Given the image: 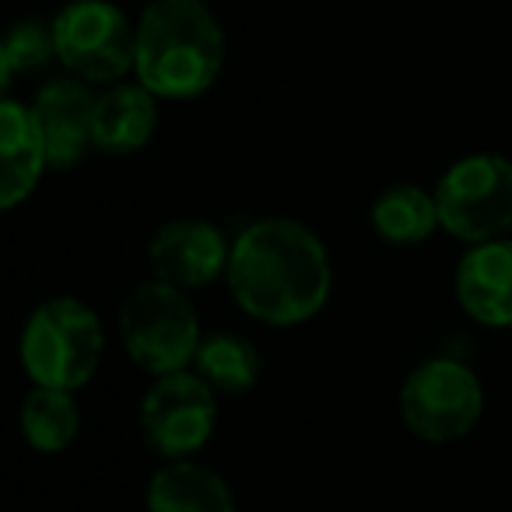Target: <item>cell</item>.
Segmentation results:
<instances>
[{"label":"cell","mask_w":512,"mask_h":512,"mask_svg":"<svg viewBox=\"0 0 512 512\" xmlns=\"http://www.w3.org/2000/svg\"><path fill=\"white\" fill-rule=\"evenodd\" d=\"M456 302L481 327H512V239L470 246L456 264Z\"/></svg>","instance_id":"8fae6325"},{"label":"cell","mask_w":512,"mask_h":512,"mask_svg":"<svg viewBox=\"0 0 512 512\" xmlns=\"http://www.w3.org/2000/svg\"><path fill=\"white\" fill-rule=\"evenodd\" d=\"M106 351V330L88 302L57 295L32 309L22 327L18 358L36 386L81 390L99 372Z\"/></svg>","instance_id":"3957f363"},{"label":"cell","mask_w":512,"mask_h":512,"mask_svg":"<svg viewBox=\"0 0 512 512\" xmlns=\"http://www.w3.org/2000/svg\"><path fill=\"white\" fill-rule=\"evenodd\" d=\"M225 281L246 316L299 327L330 302L334 267L323 239L299 218H260L232 239Z\"/></svg>","instance_id":"6da1fadb"},{"label":"cell","mask_w":512,"mask_h":512,"mask_svg":"<svg viewBox=\"0 0 512 512\" xmlns=\"http://www.w3.org/2000/svg\"><path fill=\"white\" fill-rule=\"evenodd\" d=\"M369 221L376 235L390 246H418L439 225V204L435 193L421 190L414 183H397L376 197L369 211Z\"/></svg>","instance_id":"9a60e30c"},{"label":"cell","mask_w":512,"mask_h":512,"mask_svg":"<svg viewBox=\"0 0 512 512\" xmlns=\"http://www.w3.org/2000/svg\"><path fill=\"white\" fill-rule=\"evenodd\" d=\"M439 225L460 242L481 246L512 228V162L495 151L463 155L435 186Z\"/></svg>","instance_id":"5b68a950"},{"label":"cell","mask_w":512,"mask_h":512,"mask_svg":"<svg viewBox=\"0 0 512 512\" xmlns=\"http://www.w3.org/2000/svg\"><path fill=\"white\" fill-rule=\"evenodd\" d=\"M141 435L165 460H190L211 442L218 425V393L193 369L158 376L141 400Z\"/></svg>","instance_id":"ba28073f"},{"label":"cell","mask_w":512,"mask_h":512,"mask_svg":"<svg viewBox=\"0 0 512 512\" xmlns=\"http://www.w3.org/2000/svg\"><path fill=\"white\" fill-rule=\"evenodd\" d=\"M95 99L99 92L71 74L39 88L32 116L43 134L50 169H74L88 148H95Z\"/></svg>","instance_id":"30bf717a"},{"label":"cell","mask_w":512,"mask_h":512,"mask_svg":"<svg viewBox=\"0 0 512 512\" xmlns=\"http://www.w3.org/2000/svg\"><path fill=\"white\" fill-rule=\"evenodd\" d=\"M57 57V43H53V25L36 22V18H25L4 39V50H0V78L4 88L18 78V74H32L39 67H46Z\"/></svg>","instance_id":"ac0fdd59"},{"label":"cell","mask_w":512,"mask_h":512,"mask_svg":"<svg viewBox=\"0 0 512 512\" xmlns=\"http://www.w3.org/2000/svg\"><path fill=\"white\" fill-rule=\"evenodd\" d=\"M148 512H235V495L218 470L197 460H169L148 484Z\"/></svg>","instance_id":"5bb4252c"},{"label":"cell","mask_w":512,"mask_h":512,"mask_svg":"<svg viewBox=\"0 0 512 512\" xmlns=\"http://www.w3.org/2000/svg\"><path fill=\"white\" fill-rule=\"evenodd\" d=\"M225 67V32L204 0H148L134 78L158 99H197Z\"/></svg>","instance_id":"7a4b0ae2"},{"label":"cell","mask_w":512,"mask_h":512,"mask_svg":"<svg viewBox=\"0 0 512 512\" xmlns=\"http://www.w3.org/2000/svg\"><path fill=\"white\" fill-rule=\"evenodd\" d=\"M120 341L130 362L155 379L193 369L204 334L190 292L158 278L134 285L120 306Z\"/></svg>","instance_id":"277c9868"},{"label":"cell","mask_w":512,"mask_h":512,"mask_svg":"<svg viewBox=\"0 0 512 512\" xmlns=\"http://www.w3.org/2000/svg\"><path fill=\"white\" fill-rule=\"evenodd\" d=\"M148 260L158 281L193 292L228 274L232 239H225V232L204 218H176L151 235Z\"/></svg>","instance_id":"9c48e42d"},{"label":"cell","mask_w":512,"mask_h":512,"mask_svg":"<svg viewBox=\"0 0 512 512\" xmlns=\"http://www.w3.org/2000/svg\"><path fill=\"white\" fill-rule=\"evenodd\" d=\"M158 95H151L141 81L109 85L95 99V148L106 155L141 151L155 137Z\"/></svg>","instance_id":"4fadbf2b"},{"label":"cell","mask_w":512,"mask_h":512,"mask_svg":"<svg viewBox=\"0 0 512 512\" xmlns=\"http://www.w3.org/2000/svg\"><path fill=\"white\" fill-rule=\"evenodd\" d=\"M193 372L218 397H239L260 383V351L246 337L232 334V330H218V334H207L200 341Z\"/></svg>","instance_id":"2e32d148"},{"label":"cell","mask_w":512,"mask_h":512,"mask_svg":"<svg viewBox=\"0 0 512 512\" xmlns=\"http://www.w3.org/2000/svg\"><path fill=\"white\" fill-rule=\"evenodd\" d=\"M484 414V386L456 358H428L400 386V418L421 442L446 446L474 432Z\"/></svg>","instance_id":"52a82bcc"},{"label":"cell","mask_w":512,"mask_h":512,"mask_svg":"<svg viewBox=\"0 0 512 512\" xmlns=\"http://www.w3.org/2000/svg\"><path fill=\"white\" fill-rule=\"evenodd\" d=\"M57 60L85 85H120L134 74L137 22L109 0H71L53 18Z\"/></svg>","instance_id":"8992f818"},{"label":"cell","mask_w":512,"mask_h":512,"mask_svg":"<svg viewBox=\"0 0 512 512\" xmlns=\"http://www.w3.org/2000/svg\"><path fill=\"white\" fill-rule=\"evenodd\" d=\"M18 428H22L25 442L39 453H64L81 432V407L71 390L36 386L22 400Z\"/></svg>","instance_id":"e0dca14e"},{"label":"cell","mask_w":512,"mask_h":512,"mask_svg":"<svg viewBox=\"0 0 512 512\" xmlns=\"http://www.w3.org/2000/svg\"><path fill=\"white\" fill-rule=\"evenodd\" d=\"M46 169L50 158L32 106L4 99L0 102V207L15 211L22 200H29Z\"/></svg>","instance_id":"7c38bea8"}]
</instances>
